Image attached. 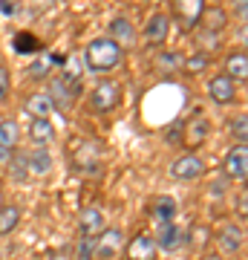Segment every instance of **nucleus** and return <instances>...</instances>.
<instances>
[{
    "label": "nucleus",
    "instance_id": "obj_1",
    "mask_svg": "<svg viewBox=\"0 0 248 260\" xmlns=\"http://www.w3.org/2000/svg\"><path fill=\"white\" fill-rule=\"evenodd\" d=\"M121 58H124L121 47L113 44L110 38H92L90 44H87V49H84V64H87V70L95 73V75L113 73V70L121 64Z\"/></svg>",
    "mask_w": 248,
    "mask_h": 260
},
{
    "label": "nucleus",
    "instance_id": "obj_2",
    "mask_svg": "<svg viewBox=\"0 0 248 260\" xmlns=\"http://www.w3.org/2000/svg\"><path fill=\"white\" fill-rule=\"evenodd\" d=\"M119 99H121V87L116 81H98L90 93L92 110H98V113H110L119 104Z\"/></svg>",
    "mask_w": 248,
    "mask_h": 260
},
{
    "label": "nucleus",
    "instance_id": "obj_3",
    "mask_svg": "<svg viewBox=\"0 0 248 260\" xmlns=\"http://www.w3.org/2000/svg\"><path fill=\"white\" fill-rule=\"evenodd\" d=\"M202 174H205V162L196 153H185V156L173 159V165H170V177L179 179V182H193Z\"/></svg>",
    "mask_w": 248,
    "mask_h": 260
},
{
    "label": "nucleus",
    "instance_id": "obj_4",
    "mask_svg": "<svg viewBox=\"0 0 248 260\" xmlns=\"http://www.w3.org/2000/svg\"><path fill=\"white\" fill-rule=\"evenodd\" d=\"M222 168H225V177L228 179L245 182V177H248V148L245 145H234L225 153V159H222Z\"/></svg>",
    "mask_w": 248,
    "mask_h": 260
},
{
    "label": "nucleus",
    "instance_id": "obj_5",
    "mask_svg": "<svg viewBox=\"0 0 248 260\" xmlns=\"http://www.w3.org/2000/svg\"><path fill=\"white\" fill-rule=\"evenodd\" d=\"M242 243H245V229L237 223H225L217 234V246H220V254H239L242 251Z\"/></svg>",
    "mask_w": 248,
    "mask_h": 260
},
{
    "label": "nucleus",
    "instance_id": "obj_6",
    "mask_svg": "<svg viewBox=\"0 0 248 260\" xmlns=\"http://www.w3.org/2000/svg\"><path fill=\"white\" fill-rule=\"evenodd\" d=\"M121 246H124V232H121V229H104V232L95 237V257L110 260L121 251Z\"/></svg>",
    "mask_w": 248,
    "mask_h": 260
},
{
    "label": "nucleus",
    "instance_id": "obj_7",
    "mask_svg": "<svg viewBox=\"0 0 248 260\" xmlns=\"http://www.w3.org/2000/svg\"><path fill=\"white\" fill-rule=\"evenodd\" d=\"M205 0H173V18L182 23V29H193L202 20Z\"/></svg>",
    "mask_w": 248,
    "mask_h": 260
},
{
    "label": "nucleus",
    "instance_id": "obj_8",
    "mask_svg": "<svg viewBox=\"0 0 248 260\" xmlns=\"http://www.w3.org/2000/svg\"><path fill=\"white\" fill-rule=\"evenodd\" d=\"M104 229H107V225H104V214H101L98 205L81 208V214H78V234H81V237H98Z\"/></svg>",
    "mask_w": 248,
    "mask_h": 260
},
{
    "label": "nucleus",
    "instance_id": "obj_9",
    "mask_svg": "<svg viewBox=\"0 0 248 260\" xmlns=\"http://www.w3.org/2000/svg\"><path fill=\"white\" fill-rule=\"evenodd\" d=\"M208 95L217 104H231L237 99V84L231 81L228 75H214L211 81H208Z\"/></svg>",
    "mask_w": 248,
    "mask_h": 260
},
{
    "label": "nucleus",
    "instance_id": "obj_10",
    "mask_svg": "<svg viewBox=\"0 0 248 260\" xmlns=\"http://www.w3.org/2000/svg\"><path fill=\"white\" fill-rule=\"evenodd\" d=\"M167 35H170V15H165V12L150 15V20H147V26H145L147 41H150V44H165Z\"/></svg>",
    "mask_w": 248,
    "mask_h": 260
},
{
    "label": "nucleus",
    "instance_id": "obj_11",
    "mask_svg": "<svg viewBox=\"0 0 248 260\" xmlns=\"http://www.w3.org/2000/svg\"><path fill=\"white\" fill-rule=\"evenodd\" d=\"M29 142L35 148H46L55 142V124L49 119H32L29 121Z\"/></svg>",
    "mask_w": 248,
    "mask_h": 260
},
{
    "label": "nucleus",
    "instance_id": "obj_12",
    "mask_svg": "<svg viewBox=\"0 0 248 260\" xmlns=\"http://www.w3.org/2000/svg\"><path fill=\"white\" fill-rule=\"evenodd\" d=\"M156 243L150 234H136L127 246V260H156Z\"/></svg>",
    "mask_w": 248,
    "mask_h": 260
},
{
    "label": "nucleus",
    "instance_id": "obj_13",
    "mask_svg": "<svg viewBox=\"0 0 248 260\" xmlns=\"http://www.w3.org/2000/svg\"><path fill=\"white\" fill-rule=\"evenodd\" d=\"M107 38H110L113 44H119L121 49L133 47V44H136V26H133L127 18H116V20H110V35Z\"/></svg>",
    "mask_w": 248,
    "mask_h": 260
},
{
    "label": "nucleus",
    "instance_id": "obj_14",
    "mask_svg": "<svg viewBox=\"0 0 248 260\" xmlns=\"http://www.w3.org/2000/svg\"><path fill=\"white\" fill-rule=\"evenodd\" d=\"M55 110L58 107L49 99V93H32L26 99V113H32V119H49Z\"/></svg>",
    "mask_w": 248,
    "mask_h": 260
},
{
    "label": "nucleus",
    "instance_id": "obj_15",
    "mask_svg": "<svg viewBox=\"0 0 248 260\" xmlns=\"http://www.w3.org/2000/svg\"><path fill=\"white\" fill-rule=\"evenodd\" d=\"M225 75H228L234 84L245 81V78H248V55H245V49L231 52V55L225 58Z\"/></svg>",
    "mask_w": 248,
    "mask_h": 260
},
{
    "label": "nucleus",
    "instance_id": "obj_16",
    "mask_svg": "<svg viewBox=\"0 0 248 260\" xmlns=\"http://www.w3.org/2000/svg\"><path fill=\"white\" fill-rule=\"evenodd\" d=\"M153 243H156V249H162V251H173L176 246H179V225L176 223H159Z\"/></svg>",
    "mask_w": 248,
    "mask_h": 260
},
{
    "label": "nucleus",
    "instance_id": "obj_17",
    "mask_svg": "<svg viewBox=\"0 0 248 260\" xmlns=\"http://www.w3.org/2000/svg\"><path fill=\"white\" fill-rule=\"evenodd\" d=\"M26 168L32 171V174H38V177L49 174V171H52V153H49V148H35L32 150V153L26 156Z\"/></svg>",
    "mask_w": 248,
    "mask_h": 260
},
{
    "label": "nucleus",
    "instance_id": "obj_18",
    "mask_svg": "<svg viewBox=\"0 0 248 260\" xmlns=\"http://www.w3.org/2000/svg\"><path fill=\"white\" fill-rule=\"evenodd\" d=\"M20 142V124L15 119H3L0 121V148L15 150Z\"/></svg>",
    "mask_w": 248,
    "mask_h": 260
},
{
    "label": "nucleus",
    "instance_id": "obj_19",
    "mask_svg": "<svg viewBox=\"0 0 248 260\" xmlns=\"http://www.w3.org/2000/svg\"><path fill=\"white\" fill-rule=\"evenodd\" d=\"M20 223V208L18 205H0V234H12Z\"/></svg>",
    "mask_w": 248,
    "mask_h": 260
},
{
    "label": "nucleus",
    "instance_id": "obj_20",
    "mask_svg": "<svg viewBox=\"0 0 248 260\" xmlns=\"http://www.w3.org/2000/svg\"><path fill=\"white\" fill-rule=\"evenodd\" d=\"M202 20H205V29H208V32H217V35L228 26V15H225V9H220V6L202 12Z\"/></svg>",
    "mask_w": 248,
    "mask_h": 260
},
{
    "label": "nucleus",
    "instance_id": "obj_21",
    "mask_svg": "<svg viewBox=\"0 0 248 260\" xmlns=\"http://www.w3.org/2000/svg\"><path fill=\"white\" fill-rule=\"evenodd\" d=\"M153 211H156L159 223H173V217H176V200H173V197H159L156 205H153Z\"/></svg>",
    "mask_w": 248,
    "mask_h": 260
},
{
    "label": "nucleus",
    "instance_id": "obj_22",
    "mask_svg": "<svg viewBox=\"0 0 248 260\" xmlns=\"http://www.w3.org/2000/svg\"><path fill=\"white\" fill-rule=\"evenodd\" d=\"M49 70H52V55L41 52V55H38L35 61L26 67V75H29V78H46V75H49Z\"/></svg>",
    "mask_w": 248,
    "mask_h": 260
},
{
    "label": "nucleus",
    "instance_id": "obj_23",
    "mask_svg": "<svg viewBox=\"0 0 248 260\" xmlns=\"http://www.w3.org/2000/svg\"><path fill=\"white\" fill-rule=\"evenodd\" d=\"M38 49H41V44H38L35 35H29V32H18L15 35V52L26 55V52H38Z\"/></svg>",
    "mask_w": 248,
    "mask_h": 260
},
{
    "label": "nucleus",
    "instance_id": "obj_24",
    "mask_svg": "<svg viewBox=\"0 0 248 260\" xmlns=\"http://www.w3.org/2000/svg\"><path fill=\"white\" fill-rule=\"evenodd\" d=\"M205 139H208V121L205 119L191 121V127H188V142H191V145H202Z\"/></svg>",
    "mask_w": 248,
    "mask_h": 260
},
{
    "label": "nucleus",
    "instance_id": "obj_25",
    "mask_svg": "<svg viewBox=\"0 0 248 260\" xmlns=\"http://www.w3.org/2000/svg\"><path fill=\"white\" fill-rule=\"evenodd\" d=\"M231 136L237 139V145H245L248 142V116L245 113H239L237 119L231 121Z\"/></svg>",
    "mask_w": 248,
    "mask_h": 260
},
{
    "label": "nucleus",
    "instance_id": "obj_26",
    "mask_svg": "<svg viewBox=\"0 0 248 260\" xmlns=\"http://www.w3.org/2000/svg\"><path fill=\"white\" fill-rule=\"evenodd\" d=\"M156 67L162 73H176V70L182 67V55H179V52H162V55L156 58Z\"/></svg>",
    "mask_w": 248,
    "mask_h": 260
},
{
    "label": "nucleus",
    "instance_id": "obj_27",
    "mask_svg": "<svg viewBox=\"0 0 248 260\" xmlns=\"http://www.w3.org/2000/svg\"><path fill=\"white\" fill-rule=\"evenodd\" d=\"M208 64H211V55H205V52H196V55H191V58L182 61V67L188 70V73H202Z\"/></svg>",
    "mask_w": 248,
    "mask_h": 260
},
{
    "label": "nucleus",
    "instance_id": "obj_28",
    "mask_svg": "<svg viewBox=\"0 0 248 260\" xmlns=\"http://www.w3.org/2000/svg\"><path fill=\"white\" fill-rule=\"evenodd\" d=\"M199 44H202V52H205V55H211V52H217V49H220V35L205 29L202 35H199Z\"/></svg>",
    "mask_w": 248,
    "mask_h": 260
},
{
    "label": "nucleus",
    "instance_id": "obj_29",
    "mask_svg": "<svg viewBox=\"0 0 248 260\" xmlns=\"http://www.w3.org/2000/svg\"><path fill=\"white\" fill-rule=\"evenodd\" d=\"M95 257V237H81L78 240V260H92Z\"/></svg>",
    "mask_w": 248,
    "mask_h": 260
},
{
    "label": "nucleus",
    "instance_id": "obj_30",
    "mask_svg": "<svg viewBox=\"0 0 248 260\" xmlns=\"http://www.w3.org/2000/svg\"><path fill=\"white\" fill-rule=\"evenodd\" d=\"M20 9H23V0H0V15L3 18H15V15H20Z\"/></svg>",
    "mask_w": 248,
    "mask_h": 260
},
{
    "label": "nucleus",
    "instance_id": "obj_31",
    "mask_svg": "<svg viewBox=\"0 0 248 260\" xmlns=\"http://www.w3.org/2000/svg\"><path fill=\"white\" fill-rule=\"evenodd\" d=\"M9 87H12V73H9V67L6 64H0V102H6Z\"/></svg>",
    "mask_w": 248,
    "mask_h": 260
},
{
    "label": "nucleus",
    "instance_id": "obj_32",
    "mask_svg": "<svg viewBox=\"0 0 248 260\" xmlns=\"http://www.w3.org/2000/svg\"><path fill=\"white\" fill-rule=\"evenodd\" d=\"M234 3V9H237V15H239V20H245V6H248V0H231Z\"/></svg>",
    "mask_w": 248,
    "mask_h": 260
},
{
    "label": "nucleus",
    "instance_id": "obj_33",
    "mask_svg": "<svg viewBox=\"0 0 248 260\" xmlns=\"http://www.w3.org/2000/svg\"><path fill=\"white\" fill-rule=\"evenodd\" d=\"M12 156H15V150L0 148V165H12Z\"/></svg>",
    "mask_w": 248,
    "mask_h": 260
},
{
    "label": "nucleus",
    "instance_id": "obj_34",
    "mask_svg": "<svg viewBox=\"0 0 248 260\" xmlns=\"http://www.w3.org/2000/svg\"><path fill=\"white\" fill-rule=\"evenodd\" d=\"M199 260H225V257H222L220 251H208V254H202Z\"/></svg>",
    "mask_w": 248,
    "mask_h": 260
},
{
    "label": "nucleus",
    "instance_id": "obj_35",
    "mask_svg": "<svg viewBox=\"0 0 248 260\" xmlns=\"http://www.w3.org/2000/svg\"><path fill=\"white\" fill-rule=\"evenodd\" d=\"M0 257H3V246H0Z\"/></svg>",
    "mask_w": 248,
    "mask_h": 260
}]
</instances>
